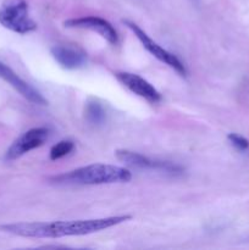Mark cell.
<instances>
[{
	"mask_svg": "<svg viewBox=\"0 0 249 250\" xmlns=\"http://www.w3.org/2000/svg\"><path fill=\"white\" fill-rule=\"evenodd\" d=\"M63 26L67 28H80L89 29V31L97 32L98 34L106 39L112 45H117L119 43V34L112 24L105 19L97 16L80 17V19H70L63 22Z\"/></svg>",
	"mask_w": 249,
	"mask_h": 250,
	"instance_id": "52a82bcc",
	"label": "cell"
},
{
	"mask_svg": "<svg viewBox=\"0 0 249 250\" xmlns=\"http://www.w3.org/2000/svg\"><path fill=\"white\" fill-rule=\"evenodd\" d=\"M227 139L229 141V143L239 151H246L249 149V141L247 138H244L243 136L237 133H229L227 136Z\"/></svg>",
	"mask_w": 249,
	"mask_h": 250,
	"instance_id": "4fadbf2b",
	"label": "cell"
},
{
	"mask_svg": "<svg viewBox=\"0 0 249 250\" xmlns=\"http://www.w3.org/2000/svg\"><path fill=\"white\" fill-rule=\"evenodd\" d=\"M132 180V173L121 166L107 165V164H93L76 168L67 173L55 176L53 181L59 185H110V183H124Z\"/></svg>",
	"mask_w": 249,
	"mask_h": 250,
	"instance_id": "7a4b0ae2",
	"label": "cell"
},
{
	"mask_svg": "<svg viewBox=\"0 0 249 250\" xmlns=\"http://www.w3.org/2000/svg\"><path fill=\"white\" fill-rule=\"evenodd\" d=\"M116 158L121 163L131 166L134 168H142V170H158L164 171V172L178 173L182 171V167L176 164L168 163V161L154 160V159L144 156L142 154L136 153V151L126 150V149H119L115 153Z\"/></svg>",
	"mask_w": 249,
	"mask_h": 250,
	"instance_id": "8992f818",
	"label": "cell"
},
{
	"mask_svg": "<svg viewBox=\"0 0 249 250\" xmlns=\"http://www.w3.org/2000/svg\"><path fill=\"white\" fill-rule=\"evenodd\" d=\"M0 24L19 34L37 29V23L29 17L26 0H5L0 6Z\"/></svg>",
	"mask_w": 249,
	"mask_h": 250,
	"instance_id": "3957f363",
	"label": "cell"
},
{
	"mask_svg": "<svg viewBox=\"0 0 249 250\" xmlns=\"http://www.w3.org/2000/svg\"><path fill=\"white\" fill-rule=\"evenodd\" d=\"M85 115H87L88 121L92 124H102L105 119V111L103 109L102 105L99 103H88L87 110H85Z\"/></svg>",
	"mask_w": 249,
	"mask_h": 250,
	"instance_id": "7c38bea8",
	"label": "cell"
},
{
	"mask_svg": "<svg viewBox=\"0 0 249 250\" xmlns=\"http://www.w3.org/2000/svg\"><path fill=\"white\" fill-rule=\"evenodd\" d=\"M124 23L131 29L134 33V36L139 39V42L142 43V45L151 54L155 59H158L159 61L164 62L165 65L170 66L171 68L176 71L180 76H183L185 77L187 75V68H186L185 63L180 60L176 55H173L172 53L167 51L166 49H164L163 46L159 45L154 39H151L138 24H136L134 22L128 21V20H124Z\"/></svg>",
	"mask_w": 249,
	"mask_h": 250,
	"instance_id": "277c9868",
	"label": "cell"
},
{
	"mask_svg": "<svg viewBox=\"0 0 249 250\" xmlns=\"http://www.w3.org/2000/svg\"><path fill=\"white\" fill-rule=\"evenodd\" d=\"M49 138V129L45 127H36L24 132L7 149L5 159L9 161L16 160L24 154L43 146Z\"/></svg>",
	"mask_w": 249,
	"mask_h": 250,
	"instance_id": "5b68a950",
	"label": "cell"
},
{
	"mask_svg": "<svg viewBox=\"0 0 249 250\" xmlns=\"http://www.w3.org/2000/svg\"><path fill=\"white\" fill-rule=\"evenodd\" d=\"M0 78L4 80L5 82L9 83L15 90H17V92H19L24 99L28 100V102L37 105L48 104L45 98H44L36 88L32 87V85L29 84V83H27L26 81L22 80L15 71H12L9 66L5 65L1 61H0Z\"/></svg>",
	"mask_w": 249,
	"mask_h": 250,
	"instance_id": "9c48e42d",
	"label": "cell"
},
{
	"mask_svg": "<svg viewBox=\"0 0 249 250\" xmlns=\"http://www.w3.org/2000/svg\"><path fill=\"white\" fill-rule=\"evenodd\" d=\"M51 55L56 62L67 70H76L82 67L87 61L85 54L78 49L65 45H55L50 49Z\"/></svg>",
	"mask_w": 249,
	"mask_h": 250,
	"instance_id": "30bf717a",
	"label": "cell"
},
{
	"mask_svg": "<svg viewBox=\"0 0 249 250\" xmlns=\"http://www.w3.org/2000/svg\"><path fill=\"white\" fill-rule=\"evenodd\" d=\"M131 215L110 216L103 219L72 220L53 222H17L0 225V231L24 238H61L70 236H84L104 231L110 227L129 221Z\"/></svg>",
	"mask_w": 249,
	"mask_h": 250,
	"instance_id": "6da1fadb",
	"label": "cell"
},
{
	"mask_svg": "<svg viewBox=\"0 0 249 250\" xmlns=\"http://www.w3.org/2000/svg\"><path fill=\"white\" fill-rule=\"evenodd\" d=\"M75 148V144L71 141H60L59 143H56L55 146H53V148L50 149V153H49V156H50V160L55 161L59 160V159L63 158V156L68 155L71 151Z\"/></svg>",
	"mask_w": 249,
	"mask_h": 250,
	"instance_id": "8fae6325",
	"label": "cell"
},
{
	"mask_svg": "<svg viewBox=\"0 0 249 250\" xmlns=\"http://www.w3.org/2000/svg\"><path fill=\"white\" fill-rule=\"evenodd\" d=\"M115 77L127 89H129L138 97L148 100L149 103L155 104L161 100V94L156 90V88H154L153 84H150L148 81L144 80L141 76L136 75V73L116 72Z\"/></svg>",
	"mask_w": 249,
	"mask_h": 250,
	"instance_id": "ba28073f",
	"label": "cell"
}]
</instances>
